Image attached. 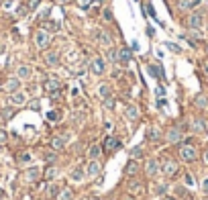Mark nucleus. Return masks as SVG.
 <instances>
[{
	"label": "nucleus",
	"instance_id": "nucleus-27",
	"mask_svg": "<svg viewBox=\"0 0 208 200\" xmlns=\"http://www.w3.org/2000/svg\"><path fill=\"white\" fill-rule=\"evenodd\" d=\"M98 94H100L102 98H108L110 96V86H108V84H102L100 88H98Z\"/></svg>",
	"mask_w": 208,
	"mask_h": 200
},
{
	"label": "nucleus",
	"instance_id": "nucleus-40",
	"mask_svg": "<svg viewBox=\"0 0 208 200\" xmlns=\"http://www.w3.org/2000/svg\"><path fill=\"white\" fill-rule=\"evenodd\" d=\"M165 45H167V49H170V51H175V53H179V51H182V49H179L175 43H165Z\"/></svg>",
	"mask_w": 208,
	"mask_h": 200
},
{
	"label": "nucleus",
	"instance_id": "nucleus-35",
	"mask_svg": "<svg viewBox=\"0 0 208 200\" xmlns=\"http://www.w3.org/2000/svg\"><path fill=\"white\" fill-rule=\"evenodd\" d=\"M155 94H157V98H163V96H165V86H157Z\"/></svg>",
	"mask_w": 208,
	"mask_h": 200
},
{
	"label": "nucleus",
	"instance_id": "nucleus-3",
	"mask_svg": "<svg viewBox=\"0 0 208 200\" xmlns=\"http://www.w3.org/2000/svg\"><path fill=\"white\" fill-rule=\"evenodd\" d=\"M179 157L184 161H194L196 159V149L192 145H182L179 147Z\"/></svg>",
	"mask_w": 208,
	"mask_h": 200
},
{
	"label": "nucleus",
	"instance_id": "nucleus-4",
	"mask_svg": "<svg viewBox=\"0 0 208 200\" xmlns=\"http://www.w3.org/2000/svg\"><path fill=\"white\" fill-rule=\"evenodd\" d=\"M161 167H163V174H165L167 178H174L175 174H178V163H175L174 159H165Z\"/></svg>",
	"mask_w": 208,
	"mask_h": 200
},
{
	"label": "nucleus",
	"instance_id": "nucleus-13",
	"mask_svg": "<svg viewBox=\"0 0 208 200\" xmlns=\"http://www.w3.org/2000/svg\"><path fill=\"white\" fill-rule=\"evenodd\" d=\"M45 64L47 65H57L59 64V53H55V51H47V53H45Z\"/></svg>",
	"mask_w": 208,
	"mask_h": 200
},
{
	"label": "nucleus",
	"instance_id": "nucleus-49",
	"mask_svg": "<svg viewBox=\"0 0 208 200\" xmlns=\"http://www.w3.org/2000/svg\"><path fill=\"white\" fill-rule=\"evenodd\" d=\"M202 69H204V73H206V76H208V59H206V61H204V64H202Z\"/></svg>",
	"mask_w": 208,
	"mask_h": 200
},
{
	"label": "nucleus",
	"instance_id": "nucleus-9",
	"mask_svg": "<svg viewBox=\"0 0 208 200\" xmlns=\"http://www.w3.org/2000/svg\"><path fill=\"white\" fill-rule=\"evenodd\" d=\"M98 174H100V163H98L96 159H90V163H88V167H86V176L94 178V176H98Z\"/></svg>",
	"mask_w": 208,
	"mask_h": 200
},
{
	"label": "nucleus",
	"instance_id": "nucleus-34",
	"mask_svg": "<svg viewBox=\"0 0 208 200\" xmlns=\"http://www.w3.org/2000/svg\"><path fill=\"white\" fill-rule=\"evenodd\" d=\"M102 16H104V20H112V12H110V8H104V10H102Z\"/></svg>",
	"mask_w": 208,
	"mask_h": 200
},
{
	"label": "nucleus",
	"instance_id": "nucleus-20",
	"mask_svg": "<svg viewBox=\"0 0 208 200\" xmlns=\"http://www.w3.org/2000/svg\"><path fill=\"white\" fill-rule=\"evenodd\" d=\"M194 102H196V106H198V108H206L208 106V96H206V94H198Z\"/></svg>",
	"mask_w": 208,
	"mask_h": 200
},
{
	"label": "nucleus",
	"instance_id": "nucleus-43",
	"mask_svg": "<svg viewBox=\"0 0 208 200\" xmlns=\"http://www.w3.org/2000/svg\"><path fill=\"white\" fill-rule=\"evenodd\" d=\"M186 184H188V186H194V178L190 176V174H186Z\"/></svg>",
	"mask_w": 208,
	"mask_h": 200
},
{
	"label": "nucleus",
	"instance_id": "nucleus-12",
	"mask_svg": "<svg viewBox=\"0 0 208 200\" xmlns=\"http://www.w3.org/2000/svg\"><path fill=\"white\" fill-rule=\"evenodd\" d=\"M96 37H98V41H100L102 45H106V47L110 45L112 47V39H110V35H108L106 31H96Z\"/></svg>",
	"mask_w": 208,
	"mask_h": 200
},
{
	"label": "nucleus",
	"instance_id": "nucleus-45",
	"mask_svg": "<svg viewBox=\"0 0 208 200\" xmlns=\"http://www.w3.org/2000/svg\"><path fill=\"white\" fill-rule=\"evenodd\" d=\"M202 190H204V192H206V194H208V178H206V180L202 182Z\"/></svg>",
	"mask_w": 208,
	"mask_h": 200
},
{
	"label": "nucleus",
	"instance_id": "nucleus-38",
	"mask_svg": "<svg viewBox=\"0 0 208 200\" xmlns=\"http://www.w3.org/2000/svg\"><path fill=\"white\" fill-rule=\"evenodd\" d=\"M104 106H106V108H114V100H112L110 96L104 98Z\"/></svg>",
	"mask_w": 208,
	"mask_h": 200
},
{
	"label": "nucleus",
	"instance_id": "nucleus-51",
	"mask_svg": "<svg viewBox=\"0 0 208 200\" xmlns=\"http://www.w3.org/2000/svg\"><path fill=\"white\" fill-rule=\"evenodd\" d=\"M0 198H4V190L2 188H0Z\"/></svg>",
	"mask_w": 208,
	"mask_h": 200
},
{
	"label": "nucleus",
	"instance_id": "nucleus-11",
	"mask_svg": "<svg viewBox=\"0 0 208 200\" xmlns=\"http://www.w3.org/2000/svg\"><path fill=\"white\" fill-rule=\"evenodd\" d=\"M131 57H133V53H131V49H126V47H122L121 51H118V61H121V64H129V61H131Z\"/></svg>",
	"mask_w": 208,
	"mask_h": 200
},
{
	"label": "nucleus",
	"instance_id": "nucleus-44",
	"mask_svg": "<svg viewBox=\"0 0 208 200\" xmlns=\"http://www.w3.org/2000/svg\"><path fill=\"white\" fill-rule=\"evenodd\" d=\"M163 192H165V186H163V184L155 188V194H163Z\"/></svg>",
	"mask_w": 208,
	"mask_h": 200
},
{
	"label": "nucleus",
	"instance_id": "nucleus-39",
	"mask_svg": "<svg viewBox=\"0 0 208 200\" xmlns=\"http://www.w3.org/2000/svg\"><path fill=\"white\" fill-rule=\"evenodd\" d=\"M141 151H143V147H133V151H131V155H133V157H135V159H137V157L141 155Z\"/></svg>",
	"mask_w": 208,
	"mask_h": 200
},
{
	"label": "nucleus",
	"instance_id": "nucleus-37",
	"mask_svg": "<svg viewBox=\"0 0 208 200\" xmlns=\"http://www.w3.org/2000/svg\"><path fill=\"white\" fill-rule=\"evenodd\" d=\"M19 161H20V163H27V161H31V153H23V155H19Z\"/></svg>",
	"mask_w": 208,
	"mask_h": 200
},
{
	"label": "nucleus",
	"instance_id": "nucleus-5",
	"mask_svg": "<svg viewBox=\"0 0 208 200\" xmlns=\"http://www.w3.org/2000/svg\"><path fill=\"white\" fill-rule=\"evenodd\" d=\"M121 149V141L116 139V137H106V141H104V151L108 153H114Z\"/></svg>",
	"mask_w": 208,
	"mask_h": 200
},
{
	"label": "nucleus",
	"instance_id": "nucleus-14",
	"mask_svg": "<svg viewBox=\"0 0 208 200\" xmlns=\"http://www.w3.org/2000/svg\"><path fill=\"white\" fill-rule=\"evenodd\" d=\"M137 171H139V163H137L135 159H133V161H129V163L125 166V174H126V176H135Z\"/></svg>",
	"mask_w": 208,
	"mask_h": 200
},
{
	"label": "nucleus",
	"instance_id": "nucleus-33",
	"mask_svg": "<svg viewBox=\"0 0 208 200\" xmlns=\"http://www.w3.org/2000/svg\"><path fill=\"white\" fill-rule=\"evenodd\" d=\"M2 117H4L6 121H8L10 117H15V110H12V108H4V112H2Z\"/></svg>",
	"mask_w": 208,
	"mask_h": 200
},
{
	"label": "nucleus",
	"instance_id": "nucleus-22",
	"mask_svg": "<svg viewBox=\"0 0 208 200\" xmlns=\"http://www.w3.org/2000/svg\"><path fill=\"white\" fill-rule=\"evenodd\" d=\"M200 0H179V8L182 10H188V8H192V6H196Z\"/></svg>",
	"mask_w": 208,
	"mask_h": 200
},
{
	"label": "nucleus",
	"instance_id": "nucleus-21",
	"mask_svg": "<svg viewBox=\"0 0 208 200\" xmlns=\"http://www.w3.org/2000/svg\"><path fill=\"white\" fill-rule=\"evenodd\" d=\"M63 145H65V139H63V137H53V139H51V147H53V149H63Z\"/></svg>",
	"mask_w": 208,
	"mask_h": 200
},
{
	"label": "nucleus",
	"instance_id": "nucleus-29",
	"mask_svg": "<svg viewBox=\"0 0 208 200\" xmlns=\"http://www.w3.org/2000/svg\"><path fill=\"white\" fill-rule=\"evenodd\" d=\"M43 29H47L49 33H55V31H59V23H55V20H49V23H45Z\"/></svg>",
	"mask_w": 208,
	"mask_h": 200
},
{
	"label": "nucleus",
	"instance_id": "nucleus-41",
	"mask_svg": "<svg viewBox=\"0 0 208 200\" xmlns=\"http://www.w3.org/2000/svg\"><path fill=\"white\" fill-rule=\"evenodd\" d=\"M90 4H92V0H80V6H82L84 10H88V8H90Z\"/></svg>",
	"mask_w": 208,
	"mask_h": 200
},
{
	"label": "nucleus",
	"instance_id": "nucleus-18",
	"mask_svg": "<svg viewBox=\"0 0 208 200\" xmlns=\"http://www.w3.org/2000/svg\"><path fill=\"white\" fill-rule=\"evenodd\" d=\"M19 86H20L19 78H12V80H8V82H6V90H8L10 94H12V92H19Z\"/></svg>",
	"mask_w": 208,
	"mask_h": 200
},
{
	"label": "nucleus",
	"instance_id": "nucleus-42",
	"mask_svg": "<svg viewBox=\"0 0 208 200\" xmlns=\"http://www.w3.org/2000/svg\"><path fill=\"white\" fill-rule=\"evenodd\" d=\"M57 117H59V114H57V112H55V110L47 112V118H49V121H55V118H57Z\"/></svg>",
	"mask_w": 208,
	"mask_h": 200
},
{
	"label": "nucleus",
	"instance_id": "nucleus-16",
	"mask_svg": "<svg viewBox=\"0 0 208 200\" xmlns=\"http://www.w3.org/2000/svg\"><path fill=\"white\" fill-rule=\"evenodd\" d=\"M24 100H27V96H24L23 92H12L10 94V102L16 104V106H19V104H24Z\"/></svg>",
	"mask_w": 208,
	"mask_h": 200
},
{
	"label": "nucleus",
	"instance_id": "nucleus-8",
	"mask_svg": "<svg viewBox=\"0 0 208 200\" xmlns=\"http://www.w3.org/2000/svg\"><path fill=\"white\" fill-rule=\"evenodd\" d=\"M90 69H92V73H96V76H102V73H104V61H102L100 57H94L92 64H90Z\"/></svg>",
	"mask_w": 208,
	"mask_h": 200
},
{
	"label": "nucleus",
	"instance_id": "nucleus-46",
	"mask_svg": "<svg viewBox=\"0 0 208 200\" xmlns=\"http://www.w3.org/2000/svg\"><path fill=\"white\" fill-rule=\"evenodd\" d=\"M157 106H167V100H165V98H161V100H157Z\"/></svg>",
	"mask_w": 208,
	"mask_h": 200
},
{
	"label": "nucleus",
	"instance_id": "nucleus-32",
	"mask_svg": "<svg viewBox=\"0 0 208 200\" xmlns=\"http://www.w3.org/2000/svg\"><path fill=\"white\" fill-rule=\"evenodd\" d=\"M41 4V0H27V10H35Z\"/></svg>",
	"mask_w": 208,
	"mask_h": 200
},
{
	"label": "nucleus",
	"instance_id": "nucleus-28",
	"mask_svg": "<svg viewBox=\"0 0 208 200\" xmlns=\"http://www.w3.org/2000/svg\"><path fill=\"white\" fill-rule=\"evenodd\" d=\"M126 117L131 118V121H137V118H139V110H137L135 106H129L126 108Z\"/></svg>",
	"mask_w": 208,
	"mask_h": 200
},
{
	"label": "nucleus",
	"instance_id": "nucleus-15",
	"mask_svg": "<svg viewBox=\"0 0 208 200\" xmlns=\"http://www.w3.org/2000/svg\"><path fill=\"white\" fill-rule=\"evenodd\" d=\"M31 72H33V69H31L29 65H20L19 72H16V78L19 80H27V78H31Z\"/></svg>",
	"mask_w": 208,
	"mask_h": 200
},
{
	"label": "nucleus",
	"instance_id": "nucleus-6",
	"mask_svg": "<svg viewBox=\"0 0 208 200\" xmlns=\"http://www.w3.org/2000/svg\"><path fill=\"white\" fill-rule=\"evenodd\" d=\"M202 23H204V16H202V12H198V10H196V12H192V16H190V20H188V24H190V27L198 31L200 27H202Z\"/></svg>",
	"mask_w": 208,
	"mask_h": 200
},
{
	"label": "nucleus",
	"instance_id": "nucleus-53",
	"mask_svg": "<svg viewBox=\"0 0 208 200\" xmlns=\"http://www.w3.org/2000/svg\"><path fill=\"white\" fill-rule=\"evenodd\" d=\"M163 200H175V198H170V196H165V198Z\"/></svg>",
	"mask_w": 208,
	"mask_h": 200
},
{
	"label": "nucleus",
	"instance_id": "nucleus-17",
	"mask_svg": "<svg viewBox=\"0 0 208 200\" xmlns=\"http://www.w3.org/2000/svg\"><path fill=\"white\" fill-rule=\"evenodd\" d=\"M39 176H41V170H39V167H29V170H27V180L29 182H37Z\"/></svg>",
	"mask_w": 208,
	"mask_h": 200
},
{
	"label": "nucleus",
	"instance_id": "nucleus-19",
	"mask_svg": "<svg viewBox=\"0 0 208 200\" xmlns=\"http://www.w3.org/2000/svg\"><path fill=\"white\" fill-rule=\"evenodd\" d=\"M192 129H194L196 133H204V131H206V127H204V121H202V118H194V121H192Z\"/></svg>",
	"mask_w": 208,
	"mask_h": 200
},
{
	"label": "nucleus",
	"instance_id": "nucleus-48",
	"mask_svg": "<svg viewBox=\"0 0 208 200\" xmlns=\"http://www.w3.org/2000/svg\"><path fill=\"white\" fill-rule=\"evenodd\" d=\"M4 141H6V133L0 131V143H4Z\"/></svg>",
	"mask_w": 208,
	"mask_h": 200
},
{
	"label": "nucleus",
	"instance_id": "nucleus-52",
	"mask_svg": "<svg viewBox=\"0 0 208 200\" xmlns=\"http://www.w3.org/2000/svg\"><path fill=\"white\" fill-rule=\"evenodd\" d=\"M204 161H206V163H208V151H206V155H204Z\"/></svg>",
	"mask_w": 208,
	"mask_h": 200
},
{
	"label": "nucleus",
	"instance_id": "nucleus-31",
	"mask_svg": "<svg viewBox=\"0 0 208 200\" xmlns=\"http://www.w3.org/2000/svg\"><path fill=\"white\" fill-rule=\"evenodd\" d=\"M57 176V167H47V171H45V178L47 180H51V178Z\"/></svg>",
	"mask_w": 208,
	"mask_h": 200
},
{
	"label": "nucleus",
	"instance_id": "nucleus-7",
	"mask_svg": "<svg viewBox=\"0 0 208 200\" xmlns=\"http://www.w3.org/2000/svg\"><path fill=\"white\" fill-rule=\"evenodd\" d=\"M167 141L170 143H179L182 141V127H171L167 131Z\"/></svg>",
	"mask_w": 208,
	"mask_h": 200
},
{
	"label": "nucleus",
	"instance_id": "nucleus-10",
	"mask_svg": "<svg viewBox=\"0 0 208 200\" xmlns=\"http://www.w3.org/2000/svg\"><path fill=\"white\" fill-rule=\"evenodd\" d=\"M145 171H147V176H155V174L159 171V161H157V159H149V161H147Z\"/></svg>",
	"mask_w": 208,
	"mask_h": 200
},
{
	"label": "nucleus",
	"instance_id": "nucleus-1",
	"mask_svg": "<svg viewBox=\"0 0 208 200\" xmlns=\"http://www.w3.org/2000/svg\"><path fill=\"white\" fill-rule=\"evenodd\" d=\"M43 88L47 94H55V92H61V82L57 78H47L43 82Z\"/></svg>",
	"mask_w": 208,
	"mask_h": 200
},
{
	"label": "nucleus",
	"instance_id": "nucleus-47",
	"mask_svg": "<svg viewBox=\"0 0 208 200\" xmlns=\"http://www.w3.org/2000/svg\"><path fill=\"white\" fill-rule=\"evenodd\" d=\"M45 159H47V161H53L55 159V153H47V155H45Z\"/></svg>",
	"mask_w": 208,
	"mask_h": 200
},
{
	"label": "nucleus",
	"instance_id": "nucleus-24",
	"mask_svg": "<svg viewBox=\"0 0 208 200\" xmlns=\"http://www.w3.org/2000/svg\"><path fill=\"white\" fill-rule=\"evenodd\" d=\"M98 155H100V145H92L88 149V157L90 159H98Z\"/></svg>",
	"mask_w": 208,
	"mask_h": 200
},
{
	"label": "nucleus",
	"instance_id": "nucleus-54",
	"mask_svg": "<svg viewBox=\"0 0 208 200\" xmlns=\"http://www.w3.org/2000/svg\"><path fill=\"white\" fill-rule=\"evenodd\" d=\"M125 200H133V198H125Z\"/></svg>",
	"mask_w": 208,
	"mask_h": 200
},
{
	"label": "nucleus",
	"instance_id": "nucleus-23",
	"mask_svg": "<svg viewBox=\"0 0 208 200\" xmlns=\"http://www.w3.org/2000/svg\"><path fill=\"white\" fill-rule=\"evenodd\" d=\"M159 137H161V129L159 127H151L149 129V139L151 141H159Z\"/></svg>",
	"mask_w": 208,
	"mask_h": 200
},
{
	"label": "nucleus",
	"instance_id": "nucleus-2",
	"mask_svg": "<svg viewBox=\"0 0 208 200\" xmlns=\"http://www.w3.org/2000/svg\"><path fill=\"white\" fill-rule=\"evenodd\" d=\"M35 45H37L39 49H45L49 45V33L45 29H41V31L35 33Z\"/></svg>",
	"mask_w": 208,
	"mask_h": 200
},
{
	"label": "nucleus",
	"instance_id": "nucleus-25",
	"mask_svg": "<svg viewBox=\"0 0 208 200\" xmlns=\"http://www.w3.org/2000/svg\"><path fill=\"white\" fill-rule=\"evenodd\" d=\"M57 198H59V200H72V198H73V192L69 190V188H63V190L59 192Z\"/></svg>",
	"mask_w": 208,
	"mask_h": 200
},
{
	"label": "nucleus",
	"instance_id": "nucleus-50",
	"mask_svg": "<svg viewBox=\"0 0 208 200\" xmlns=\"http://www.w3.org/2000/svg\"><path fill=\"white\" fill-rule=\"evenodd\" d=\"M55 2H59V4H68V2H72V0H55Z\"/></svg>",
	"mask_w": 208,
	"mask_h": 200
},
{
	"label": "nucleus",
	"instance_id": "nucleus-30",
	"mask_svg": "<svg viewBox=\"0 0 208 200\" xmlns=\"http://www.w3.org/2000/svg\"><path fill=\"white\" fill-rule=\"evenodd\" d=\"M57 192H59V186H57V184H51V186L47 188V192H45V194H47V196H55Z\"/></svg>",
	"mask_w": 208,
	"mask_h": 200
},
{
	"label": "nucleus",
	"instance_id": "nucleus-36",
	"mask_svg": "<svg viewBox=\"0 0 208 200\" xmlns=\"http://www.w3.org/2000/svg\"><path fill=\"white\" fill-rule=\"evenodd\" d=\"M147 12H149V16H151L153 20H157V15H155V8H153L151 4H147Z\"/></svg>",
	"mask_w": 208,
	"mask_h": 200
},
{
	"label": "nucleus",
	"instance_id": "nucleus-26",
	"mask_svg": "<svg viewBox=\"0 0 208 200\" xmlns=\"http://www.w3.org/2000/svg\"><path fill=\"white\" fill-rule=\"evenodd\" d=\"M84 176H86V174H84V170H82V167H76V170L72 171V180H73V182H80Z\"/></svg>",
	"mask_w": 208,
	"mask_h": 200
}]
</instances>
